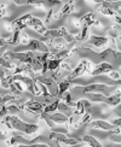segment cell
Instances as JSON below:
<instances>
[{"label":"cell","instance_id":"74e56055","mask_svg":"<svg viewBox=\"0 0 121 147\" xmlns=\"http://www.w3.org/2000/svg\"><path fill=\"white\" fill-rule=\"evenodd\" d=\"M92 1H94L96 4H101V3L103 1V0H92Z\"/></svg>","mask_w":121,"mask_h":147},{"label":"cell","instance_id":"f1b7e54d","mask_svg":"<svg viewBox=\"0 0 121 147\" xmlns=\"http://www.w3.org/2000/svg\"><path fill=\"white\" fill-rule=\"evenodd\" d=\"M20 35H21L20 30H14V35H12L11 39L7 40V44H10V45H18V44L21 42Z\"/></svg>","mask_w":121,"mask_h":147},{"label":"cell","instance_id":"5bb4252c","mask_svg":"<svg viewBox=\"0 0 121 147\" xmlns=\"http://www.w3.org/2000/svg\"><path fill=\"white\" fill-rule=\"evenodd\" d=\"M47 116L50 121L52 123H58V124H62V123H67V122H69V116H67L62 112H47Z\"/></svg>","mask_w":121,"mask_h":147},{"label":"cell","instance_id":"7a4b0ae2","mask_svg":"<svg viewBox=\"0 0 121 147\" xmlns=\"http://www.w3.org/2000/svg\"><path fill=\"white\" fill-rule=\"evenodd\" d=\"M1 123L5 124L10 129H15L17 131L24 133L27 135H33L36 131L39 130V125L38 124H32V123H26L22 119H20L17 116L14 115H6L4 116V119L1 121Z\"/></svg>","mask_w":121,"mask_h":147},{"label":"cell","instance_id":"cb8c5ba5","mask_svg":"<svg viewBox=\"0 0 121 147\" xmlns=\"http://www.w3.org/2000/svg\"><path fill=\"white\" fill-rule=\"evenodd\" d=\"M81 141H84L85 144H87L91 147H102V144L98 141V140L94 139L93 136H91V135H84L81 138Z\"/></svg>","mask_w":121,"mask_h":147},{"label":"cell","instance_id":"9a60e30c","mask_svg":"<svg viewBox=\"0 0 121 147\" xmlns=\"http://www.w3.org/2000/svg\"><path fill=\"white\" fill-rule=\"evenodd\" d=\"M74 9H75V6H74V1H69L68 4H65L62 9H60L57 13L56 12H53V16H52V20H58V18L60 17V16H67V15H69V13H71L73 11H74Z\"/></svg>","mask_w":121,"mask_h":147},{"label":"cell","instance_id":"30bf717a","mask_svg":"<svg viewBox=\"0 0 121 147\" xmlns=\"http://www.w3.org/2000/svg\"><path fill=\"white\" fill-rule=\"evenodd\" d=\"M48 139L50 140H56L57 142L65 144L68 146H74V145L79 144V140L73 139V138H68L65 134H60V133H56V131H52L50 135H48Z\"/></svg>","mask_w":121,"mask_h":147},{"label":"cell","instance_id":"8fae6325","mask_svg":"<svg viewBox=\"0 0 121 147\" xmlns=\"http://www.w3.org/2000/svg\"><path fill=\"white\" fill-rule=\"evenodd\" d=\"M22 106H23V111H27L30 113H41L45 105L42 102L30 100V101H27L26 104H22Z\"/></svg>","mask_w":121,"mask_h":147},{"label":"cell","instance_id":"f546056e","mask_svg":"<svg viewBox=\"0 0 121 147\" xmlns=\"http://www.w3.org/2000/svg\"><path fill=\"white\" fill-rule=\"evenodd\" d=\"M20 96H17L15 94H9V95H0V104H5L7 101H14L17 100Z\"/></svg>","mask_w":121,"mask_h":147},{"label":"cell","instance_id":"2e32d148","mask_svg":"<svg viewBox=\"0 0 121 147\" xmlns=\"http://www.w3.org/2000/svg\"><path fill=\"white\" fill-rule=\"evenodd\" d=\"M75 111L73 112V115H82L85 113L86 111H88L90 107H91V101L86 100V99H81V100H79L76 104H75Z\"/></svg>","mask_w":121,"mask_h":147},{"label":"cell","instance_id":"4dcf8cb0","mask_svg":"<svg viewBox=\"0 0 121 147\" xmlns=\"http://www.w3.org/2000/svg\"><path fill=\"white\" fill-rule=\"evenodd\" d=\"M0 66H3V68H5V69H14L15 68V65L12 64L10 60L5 59L4 57H0Z\"/></svg>","mask_w":121,"mask_h":147},{"label":"cell","instance_id":"836d02e7","mask_svg":"<svg viewBox=\"0 0 121 147\" xmlns=\"http://www.w3.org/2000/svg\"><path fill=\"white\" fill-rule=\"evenodd\" d=\"M109 76H110L113 80H118V81H119V80H120V74L119 72H116V71H109Z\"/></svg>","mask_w":121,"mask_h":147},{"label":"cell","instance_id":"603a6c76","mask_svg":"<svg viewBox=\"0 0 121 147\" xmlns=\"http://www.w3.org/2000/svg\"><path fill=\"white\" fill-rule=\"evenodd\" d=\"M63 60H59V59H56V58H48L47 59V70L50 71H53V72H58V69L60 66V63H62Z\"/></svg>","mask_w":121,"mask_h":147},{"label":"cell","instance_id":"5b68a950","mask_svg":"<svg viewBox=\"0 0 121 147\" xmlns=\"http://www.w3.org/2000/svg\"><path fill=\"white\" fill-rule=\"evenodd\" d=\"M75 90H80L84 93H104V95H109L111 90H114V88L108 87L105 84H101V83H90L85 87H79L75 88Z\"/></svg>","mask_w":121,"mask_h":147},{"label":"cell","instance_id":"7c38bea8","mask_svg":"<svg viewBox=\"0 0 121 147\" xmlns=\"http://www.w3.org/2000/svg\"><path fill=\"white\" fill-rule=\"evenodd\" d=\"M27 48L29 51H39V52H50L48 51V47L44 44L42 41L38 40V39H32L29 42H28V45H27Z\"/></svg>","mask_w":121,"mask_h":147},{"label":"cell","instance_id":"d4e9b609","mask_svg":"<svg viewBox=\"0 0 121 147\" xmlns=\"http://www.w3.org/2000/svg\"><path fill=\"white\" fill-rule=\"evenodd\" d=\"M57 110H60V112L64 113V115H67V116H69V117H70V116H74V115H73V112H71L70 106L67 105L64 101H60V99H59V102H58Z\"/></svg>","mask_w":121,"mask_h":147},{"label":"cell","instance_id":"6da1fadb","mask_svg":"<svg viewBox=\"0 0 121 147\" xmlns=\"http://www.w3.org/2000/svg\"><path fill=\"white\" fill-rule=\"evenodd\" d=\"M5 59L10 60V62H18V63H24L32 66V69L34 71L41 70L42 68V63L39 60L38 56L33 52V51H27V52H11L7 51L5 52L3 56Z\"/></svg>","mask_w":121,"mask_h":147},{"label":"cell","instance_id":"277c9868","mask_svg":"<svg viewBox=\"0 0 121 147\" xmlns=\"http://www.w3.org/2000/svg\"><path fill=\"white\" fill-rule=\"evenodd\" d=\"M47 35H48V39L62 38V39H64L67 44H70V42L75 41V36L70 34L65 27H60L58 29H47Z\"/></svg>","mask_w":121,"mask_h":147},{"label":"cell","instance_id":"ac0fdd59","mask_svg":"<svg viewBox=\"0 0 121 147\" xmlns=\"http://www.w3.org/2000/svg\"><path fill=\"white\" fill-rule=\"evenodd\" d=\"M114 68L111 66V64H109V63H101L96 66V68L91 71V75L92 76H98V75H102V74H107L109 71H111Z\"/></svg>","mask_w":121,"mask_h":147},{"label":"cell","instance_id":"d590c367","mask_svg":"<svg viewBox=\"0 0 121 147\" xmlns=\"http://www.w3.org/2000/svg\"><path fill=\"white\" fill-rule=\"evenodd\" d=\"M111 123L115 125V127H120V124H121V118H118V119H113V122Z\"/></svg>","mask_w":121,"mask_h":147},{"label":"cell","instance_id":"e575fe53","mask_svg":"<svg viewBox=\"0 0 121 147\" xmlns=\"http://www.w3.org/2000/svg\"><path fill=\"white\" fill-rule=\"evenodd\" d=\"M6 6L5 5H0V18H1L3 16H5V13H6Z\"/></svg>","mask_w":121,"mask_h":147},{"label":"cell","instance_id":"ba28073f","mask_svg":"<svg viewBox=\"0 0 121 147\" xmlns=\"http://www.w3.org/2000/svg\"><path fill=\"white\" fill-rule=\"evenodd\" d=\"M27 27H32L34 30H36L40 35L45 36V39H48V35H47V29L44 23L41 22L40 18L38 17H34L33 15H30V17L28 18V22H27Z\"/></svg>","mask_w":121,"mask_h":147},{"label":"cell","instance_id":"1f68e13d","mask_svg":"<svg viewBox=\"0 0 121 147\" xmlns=\"http://www.w3.org/2000/svg\"><path fill=\"white\" fill-rule=\"evenodd\" d=\"M108 5L113 11H115V13H120V0H118V1H115V3L108 1Z\"/></svg>","mask_w":121,"mask_h":147},{"label":"cell","instance_id":"e0dca14e","mask_svg":"<svg viewBox=\"0 0 121 147\" xmlns=\"http://www.w3.org/2000/svg\"><path fill=\"white\" fill-rule=\"evenodd\" d=\"M80 24H85V26H97V27H101V22L96 20L94 15L92 12H88V13L84 15L81 18H80Z\"/></svg>","mask_w":121,"mask_h":147},{"label":"cell","instance_id":"8d00e7d4","mask_svg":"<svg viewBox=\"0 0 121 147\" xmlns=\"http://www.w3.org/2000/svg\"><path fill=\"white\" fill-rule=\"evenodd\" d=\"M3 77H5V71L3 69H0V80H1Z\"/></svg>","mask_w":121,"mask_h":147},{"label":"cell","instance_id":"ffe728a7","mask_svg":"<svg viewBox=\"0 0 121 147\" xmlns=\"http://www.w3.org/2000/svg\"><path fill=\"white\" fill-rule=\"evenodd\" d=\"M71 87V81H69L68 78L62 80L60 82L57 83V98H60L67 90Z\"/></svg>","mask_w":121,"mask_h":147},{"label":"cell","instance_id":"44dd1931","mask_svg":"<svg viewBox=\"0 0 121 147\" xmlns=\"http://www.w3.org/2000/svg\"><path fill=\"white\" fill-rule=\"evenodd\" d=\"M91 127L94 128V129H103V130H111L115 128V125L113 123H108V122L101 121V119L93 121L92 123H91Z\"/></svg>","mask_w":121,"mask_h":147},{"label":"cell","instance_id":"7402d4cb","mask_svg":"<svg viewBox=\"0 0 121 147\" xmlns=\"http://www.w3.org/2000/svg\"><path fill=\"white\" fill-rule=\"evenodd\" d=\"M97 10H98L101 13L104 15V16H115V15H116V13H115V11H113L110 7H109L108 1H105V0H103L101 4H98V7H97Z\"/></svg>","mask_w":121,"mask_h":147},{"label":"cell","instance_id":"9c48e42d","mask_svg":"<svg viewBox=\"0 0 121 147\" xmlns=\"http://www.w3.org/2000/svg\"><path fill=\"white\" fill-rule=\"evenodd\" d=\"M90 66H91V62H90V60H88V59H82L81 62L77 64V66H75V69L71 71V74H70V75L67 77V78H68L69 81L73 82L76 77L81 76L82 74L90 71Z\"/></svg>","mask_w":121,"mask_h":147},{"label":"cell","instance_id":"8992f818","mask_svg":"<svg viewBox=\"0 0 121 147\" xmlns=\"http://www.w3.org/2000/svg\"><path fill=\"white\" fill-rule=\"evenodd\" d=\"M36 81H39L47 88V90L50 92V94L53 95L54 98H57V81L51 76H45V74H41L34 77Z\"/></svg>","mask_w":121,"mask_h":147},{"label":"cell","instance_id":"83f0119b","mask_svg":"<svg viewBox=\"0 0 121 147\" xmlns=\"http://www.w3.org/2000/svg\"><path fill=\"white\" fill-rule=\"evenodd\" d=\"M58 102H59V98H57L56 101L48 104V105H45L42 111H44V112H48V113H50V112H54L57 110V107H58Z\"/></svg>","mask_w":121,"mask_h":147},{"label":"cell","instance_id":"4fadbf2b","mask_svg":"<svg viewBox=\"0 0 121 147\" xmlns=\"http://www.w3.org/2000/svg\"><path fill=\"white\" fill-rule=\"evenodd\" d=\"M29 17H30V13H27V15L21 16L20 18H17V20H15V21H12L11 22V28L14 30H20V32H22V30L27 27V22H28Z\"/></svg>","mask_w":121,"mask_h":147},{"label":"cell","instance_id":"3957f363","mask_svg":"<svg viewBox=\"0 0 121 147\" xmlns=\"http://www.w3.org/2000/svg\"><path fill=\"white\" fill-rule=\"evenodd\" d=\"M91 100L94 102H105L107 105H109L110 107H115V106H118L121 101V93H120V89H118L116 93L111 94V95L94 94V95H91Z\"/></svg>","mask_w":121,"mask_h":147},{"label":"cell","instance_id":"d6986e66","mask_svg":"<svg viewBox=\"0 0 121 147\" xmlns=\"http://www.w3.org/2000/svg\"><path fill=\"white\" fill-rule=\"evenodd\" d=\"M86 42L88 45H93L94 47H102V46H105L109 42V38H103V36L92 35V36H90L88 40H86Z\"/></svg>","mask_w":121,"mask_h":147},{"label":"cell","instance_id":"52a82bcc","mask_svg":"<svg viewBox=\"0 0 121 147\" xmlns=\"http://www.w3.org/2000/svg\"><path fill=\"white\" fill-rule=\"evenodd\" d=\"M17 6L22 5H33V6H45V7H53L60 5V0H14Z\"/></svg>","mask_w":121,"mask_h":147},{"label":"cell","instance_id":"4316f807","mask_svg":"<svg viewBox=\"0 0 121 147\" xmlns=\"http://www.w3.org/2000/svg\"><path fill=\"white\" fill-rule=\"evenodd\" d=\"M87 32H88V27L85 26V24H81V32L77 36H75V41H86Z\"/></svg>","mask_w":121,"mask_h":147},{"label":"cell","instance_id":"484cf974","mask_svg":"<svg viewBox=\"0 0 121 147\" xmlns=\"http://www.w3.org/2000/svg\"><path fill=\"white\" fill-rule=\"evenodd\" d=\"M91 118H92V116H91V113H88V112L86 111V113H82L81 119L79 121V122H76V124H74V127L76 128V129H79V128H81L84 124L88 123V122L91 121Z\"/></svg>","mask_w":121,"mask_h":147},{"label":"cell","instance_id":"d6a6232c","mask_svg":"<svg viewBox=\"0 0 121 147\" xmlns=\"http://www.w3.org/2000/svg\"><path fill=\"white\" fill-rule=\"evenodd\" d=\"M53 9H50L48 10V12H47V15H46V18H45V23L47 24L48 22H50L51 20H52V16H53Z\"/></svg>","mask_w":121,"mask_h":147}]
</instances>
